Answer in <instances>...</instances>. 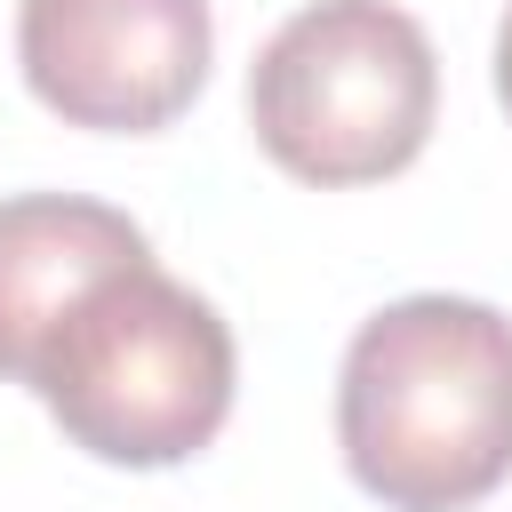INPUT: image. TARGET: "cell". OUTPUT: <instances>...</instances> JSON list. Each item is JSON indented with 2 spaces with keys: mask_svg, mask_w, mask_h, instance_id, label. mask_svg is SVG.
Wrapping results in <instances>:
<instances>
[{
  "mask_svg": "<svg viewBox=\"0 0 512 512\" xmlns=\"http://www.w3.org/2000/svg\"><path fill=\"white\" fill-rule=\"evenodd\" d=\"M336 448L384 512H472L512 480V320L480 296H400L336 376Z\"/></svg>",
  "mask_w": 512,
  "mask_h": 512,
  "instance_id": "6da1fadb",
  "label": "cell"
},
{
  "mask_svg": "<svg viewBox=\"0 0 512 512\" xmlns=\"http://www.w3.org/2000/svg\"><path fill=\"white\" fill-rule=\"evenodd\" d=\"M24 392H40V408L64 424L72 448H88L96 464H128V472H160L200 456L224 416H232V384H240V352L224 312L168 280L152 256L104 272L24 360L16 376Z\"/></svg>",
  "mask_w": 512,
  "mask_h": 512,
  "instance_id": "7a4b0ae2",
  "label": "cell"
},
{
  "mask_svg": "<svg viewBox=\"0 0 512 512\" xmlns=\"http://www.w3.org/2000/svg\"><path fill=\"white\" fill-rule=\"evenodd\" d=\"M440 120V64L392 0H312L248 64L256 144L320 192L400 176Z\"/></svg>",
  "mask_w": 512,
  "mask_h": 512,
  "instance_id": "3957f363",
  "label": "cell"
},
{
  "mask_svg": "<svg viewBox=\"0 0 512 512\" xmlns=\"http://www.w3.org/2000/svg\"><path fill=\"white\" fill-rule=\"evenodd\" d=\"M208 0H16L24 88L96 136H152L208 88Z\"/></svg>",
  "mask_w": 512,
  "mask_h": 512,
  "instance_id": "277c9868",
  "label": "cell"
},
{
  "mask_svg": "<svg viewBox=\"0 0 512 512\" xmlns=\"http://www.w3.org/2000/svg\"><path fill=\"white\" fill-rule=\"evenodd\" d=\"M152 256L144 224L80 192L0 200V376H24L40 336L120 264Z\"/></svg>",
  "mask_w": 512,
  "mask_h": 512,
  "instance_id": "5b68a950",
  "label": "cell"
},
{
  "mask_svg": "<svg viewBox=\"0 0 512 512\" xmlns=\"http://www.w3.org/2000/svg\"><path fill=\"white\" fill-rule=\"evenodd\" d=\"M496 96H504V112H512V8H504V24H496Z\"/></svg>",
  "mask_w": 512,
  "mask_h": 512,
  "instance_id": "8992f818",
  "label": "cell"
}]
</instances>
